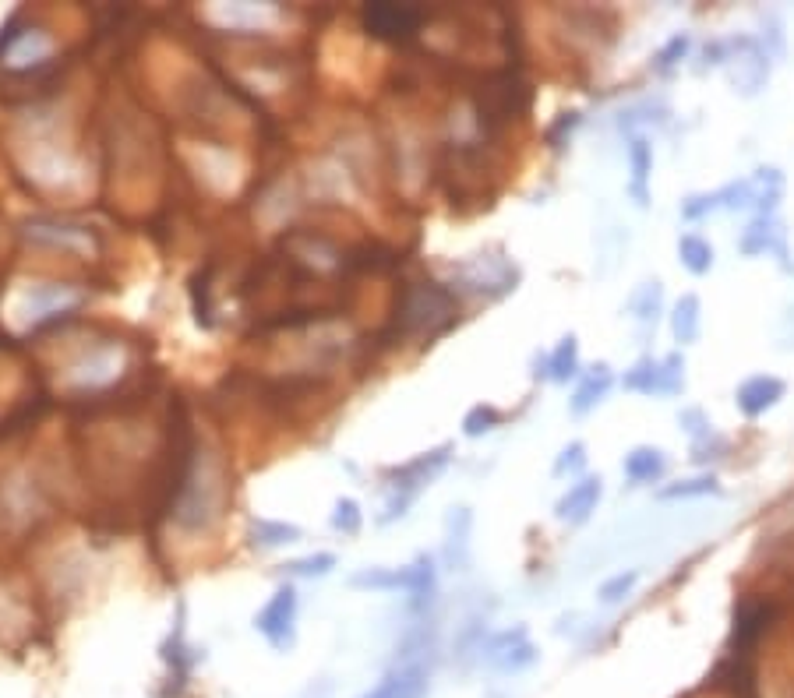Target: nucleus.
<instances>
[{"label":"nucleus","instance_id":"nucleus-1","mask_svg":"<svg viewBox=\"0 0 794 698\" xmlns=\"http://www.w3.org/2000/svg\"><path fill=\"white\" fill-rule=\"evenodd\" d=\"M297 614H300V593L293 582H283L269 596L262 610L255 614V632L269 642L276 653H290L297 646Z\"/></svg>","mask_w":794,"mask_h":698},{"label":"nucleus","instance_id":"nucleus-2","mask_svg":"<svg viewBox=\"0 0 794 698\" xmlns=\"http://www.w3.org/2000/svg\"><path fill=\"white\" fill-rule=\"evenodd\" d=\"M456 314V297H452L445 286L438 283H417L410 286L406 293V307H403V325L406 328H427L435 325L445 328Z\"/></svg>","mask_w":794,"mask_h":698},{"label":"nucleus","instance_id":"nucleus-3","mask_svg":"<svg viewBox=\"0 0 794 698\" xmlns=\"http://www.w3.org/2000/svg\"><path fill=\"white\" fill-rule=\"evenodd\" d=\"M364 29L371 32L375 39H410L413 32L424 25V11L420 8H406V4H368L364 15H360Z\"/></svg>","mask_w":794,"mask_h":698},{"label":"nucleus","instance_id":"nucleus-4","mask_svg":"<svg viewBox=\"0 0 794 698\" xmlns=\"http://www.w3.org/2000/svg\"><path fill=\"white\" fill-rule=\"evenodd\" d=\"M449 459H452V445H442V448H435V452H424V455H417V459L403 462V466L389 469L385 480H392L396 494H417L424 483H431L435 476L445 473Z\"/></svg>","mask_w":794,"mask_h":698},{"label":"nucleus","instance_id":"nucleus-5","mask_svg":"<svg viewBox=\"0 0 794 698\" xmlns=\"http://www.w3.org/2000/svg\"><path fill=\"white\" fill-rule=\"evenodd\" d=\"M431 688V667L427 663H410V667H392L382 681L360 698H427Z\"/></svg>","mask_w":794,"mask_h":698},{"label":"nucleus","instance_id":"nucleus-6","mask_svg":"<svg viewBox=\"0 0 794 698\" xmlns=\"http://www.w3.org/2000/svg\"><path fill=\"white\" fill-rule=\"evenodd\" d=\"M597 501H600V476H583V480L572 483L569 494L558 501L555 515L562 522H569V526H583L593 515V508H597Z\"/></svg>","mask_w":794,"mask_h":698},{"label":"nucleus","instance_id":"nucleus-7","mask_svg":"<svg viewBox=\"0 0 794 698\" xmlns=\"http://www.w3.org/2000/svg\"><path fill=\"white\" fill-rule=\"evenodd\" d=\"M159 656H163V663L170 667V674L177 677V681H184V677L191 674V667L202 660V653L191 646L188 632H184V607H180L177 621H173V632L166 635V642L159 646Z\"/></svg>","mask_w":794,"mask_h":698},{"label":"nucleus","instance_id":"nucleus-8","mask_svg":"<svg viewBox=\"0 0 794 698\" xmlns=\"http://www.w3.org/2000/svg\"><path fill=\"white\" fill-rule=\"evenodd\" d=\"M784 381L770 378V374H759V378H749L742 388H738V409L745 416H759L766 409H773L780 399H784Z\"/></svg>","mask_w":794,"mask_h":698},{"label":"nucleus","instance_id":"nucleus-9","mask_svg":"<svg viewBox=\"0 0 794 698\" xmlns=\"http://www.w3.org/2000/svg\"><path fill=\"white\" fill-rule=\"evenodd\" d=\"M413 582H410V600H406V607H410V614H427L431 610V603H435V593H438V568H435V557L431 554H420L417 561H413Z\"/></svg>","mask_w":794,"mask_h":698},{"label":"nucleus","instance_id":"nucleus-10","mask_svg":"<svg viewBox=\"0 0 794 698\" xmlns=\"http://www.w3.org/2000/svg\"><path fill=\"white\" fill-rule=\"evenodd\" d=\"M410 582H413V568H364V572L350 575V586L353 589H371V593H410Z\"/></svg>","mask_w":794,"mask_h":698},{"label":"nucleus","instance_id":"nucleus-11","mask_svg":"<svg viewBox=\"0 0 794 698\" xmlns=\"http://www.w3.org/2000/svg\"><path fill=\"white\" fill-rule=\"evenodd\" d=\"M304 540V529L297 522H283V519H251V543L262 550H279L290 547V543Z\"/></svg>","mask_w":794,"mask_h":698},{"label":"nucleus","instance_id":"nucleus-12","mask_svg":"<svg viewBox=\"0 0 794 698\" xmlns=\"http://www.w3.org/2000/svg\"><path fill=\"white\" fill-rule=\"evenodd\" d=\"M470 508H452L449 515V540H445V557H449V568L452 572H463L466 561H470Z\"/></svg>","mask_w":794,"mask_h":698},{"label":"nucleus","instance_id":"nucleus-13","mask_svg":"<svg viewBox=\"0 0 794 698\" xmlns=\"http://www.w3.org/2000/svg\"><path fill=\"white\" fill-rule=\"evenodd\" d=\"M576 374H579V342H576V335H565V339L551 349V357L544 360V378L565 385V381H572Z\"/></svg>","mask_w":794,"mask_h":698},{"label":"nucleus","instance_id":"nucleus-14","mask_svg":"<svg viewBox=\"0 0 794 698\" xmlns=\"http://www.w3.org/2000/svg\"><path fill=\"white\" fill-rule=\"evenodd\" d=\"M615 385V378H611V371H607V364H597L593 367L590 374L583 378V385L576 388V395H572V413L576 416H583V413H590L593 406H597L600 399L607 395V388Z\"/></svg>","mask_w":794,"mask_h":698},{"label":"nucleus","instance_id":"nucleus-15","mask_svg":"<svg viewBox=\"0 0 794 698\" xmlns=\"http://www.w3.org/2000/svg\"><path fill=\"white\" fill-rule=\"evenodd\" d=\"M339 565V557L332 554V550H315V554L308 557H297V561H286L283 572L290 575V579H325V575H332Z\"/></svg>","mask_w":794,"mask_h":698},{"label":"nucleus","instance_id":"nucleus-16","mask_svg":"<svg viewBox=\"0 0 794 698\" xmlns=\"http://www.w3.org/2000/svg\"><path fill=\"white\" fill-rule=\"evenodd\" d=\"M622 469L632 483H650L664 473V455H660L657 448H636V452L625 455Z\"/></svg>","mask_w":794,"mask_h":698},{"label":"nucleus","instance_id":"nucleus-17","mask_svg":"<svg viewBox=\"0 0 794 698\" xmlns=\"http://www.w3.org/2000/svg\"><path fill=\"white\" fill-rule=\"evenodd\" d=\"M766 621H770V607L766 603H742L738 607V617H735V639L742 642H752L763 635Z\"/></svg>","mask_w":794,"mask_h":698},{"label":"nucleus","instance_id":"nucleus-18","mask_svg":"<svg viewBox=\"0 0 794 698\" xmlns=\"http://www.w3.org/2000/svg\"><path fill=\"white\" fill-rule=\"evenodd\" d=\"M629 163H632V194H636L639 205H646V177H650L653 166V149L646 145V138H632Z\"/></svg>","mask_w":794,"mask_h":698},{"label":"nucleus","instance_id":"nucleus-19","mask_svg":"<svg viewBox=\"0 0 794 698\" xmlns=\"http://www.w3.org/2000/svg\"><path fill=\"white\" fill-rule=\"evenodd\" d=\"M678 258H682V265L689 268L692 275H703V272H710V265H713V247L706 244L703 237H696V233H685V237L678 240Z\"/></svg>","mask_w":794,"mask_h":698},{"label":"nucleus","instance_id":"nucleus-20","mask_svg":"<svg viewBox=\"0 0 794 698\" xmlns=\"http://www.w3.org/2000/svg\"><path fill=\"white\" fill-rule=\"evenodd\" d=\"M671 328H675L678 342H692L699 335V297L685 293L682 300L675 304V314H671Z\"/></svg>","mask_w":794,"mask_h":698},{"label":"nucleus","instance_id":"nucleus-21","mask_svg":"<svg viewBox=\"0 0 794 698\" xmlns=\"http://www.w3.org/2000/svg\"><path fill=\"white\" fill-rule=\"evenodd\" d=\"M519 642H526V628L523 624H516V628H505V632H495V635H487L484 639V646H480V660L491 667L495 660H502L509 649H516Z\"/></svg>","mask_w":794,"mask_h":698},{"label":"nucleus","instance_id":"nucleus-22","mask_svg":"<svg viewBox=\"0 0 794 698\" xmlns=\"http://www.w3.org/2000/svg\"><path fill=\"white\" fill-rule=\"evenodd\" d=\"M777 237V230H773V223L770 219H756V223L745 230V237H742V254H766L770 247H777L780 254H784V244L780 240H773Z\"/></svg>","mask_w":794,"mask_h":698},{"label":"nucleus","instance_id":"nucleus-23","mask_svg":"<svg viewBox=\"0 0 794 698\" xmlns=\"http://www.w3.org/2000/svg\"><path fill=\"white\" fill-rule=\"evenodd\" d=\"M625 388L629 392H639V395H660V364L650 357H643L636 367H632L629 374H625Z\"/></svg>","mask_w":794,"mask_h":698},{"label":"nucleus","instance_id":"nucleus-24","mask_svg":"<svg viewBox=\"0 0 794 698\" xmlns=\"http://www.w3.org/2000/svg\"><path fill=\"white\" fill-rule=\"evenodd\" d=\"M498 424H502V413H498L495 406L480 402V406H473L470 413L463 416V434L466 438H484V434H491Z\"/></svg>","mask_w":794,"mask_h":698},{"label":"nucleus","instance_id":"nucleus-25","mask_svg":"<svg viewBox=\"0 0 794 698\" xmlns=\"http://www.w3.org/2000/svg\"><path fill=\"white\" fill-rule=\"evenodd\" d=\"M537 660H540L537 646H533V642L526 639V642H519L516 649H509V653H505L502 660L491 663V670H498V674H523V670H530Z\"/></svg>","mask_w":794,"mask_h":698},{"label":"nucleus","instance_id":"nucleus-26","mask_svg":"<svg viewBox=\"0 0 794 698\" xmlns=\"http://www.w3.org/2000/svg\"><path fill=\"white\" fill-rule=\"evenodd\" d=\"M332 529L343 536H357L364 529V512L353 498H339L336 508H332Z\"/></svg>","mask_w":794,"mask_h":698},{"label":"nucleus","instance_id":"nucleus-27","mask_svg":"<svg viewBox=\"0 0 794 698\" xmlns=\"http://www.w3.org/2000/svg\"><path fill=\"white\" fill-rule=\"evenodd\" d=\"M717 480L713 476H696V480H682V483H671L660 491L664 501H675V498H703V494H717Z\"/></svg>","mask_w":794,"mask_h":698},{"label":"nucleus","instance_id":"nucleus-28","mask_svg":"<svg viewBox=\"0 0 794 698\" xmlns=\"http://www.w3.org/2000/svg\"><path fill=\"white\" fill-rule=\"evenodd\" d=\"M636 582H639V572H622V575H615V579H607L604 586L597 589V596H600V603H622L625 596L636 589Z\"/></svg>","mask_w":794,"mask_h":698},{"label":"nucleus","instance_id":"nucleus-29","mask_svg":"<svg viewBox=\"0 0 794 698\" xmlns=\"http://www.w3.org/2000/svg\"><path fill=\"white\" fill-rule=\"evenodd\" d=\"M586 462V445L583 441H572V445L562 448V455L555 459V466H551V473L555 476H565V473H579Z\"/></svg>","mask_w":794,"mask_h":698},{"label":"nucleus","instance_id":"nucleus-30","mask_svg":"<svg viewBox=\"0 0 794 698\" xmlns=\"http://www.w3.org/2000/svg\"><path fill=\"white\" fill-rule=\"evenodd\" d=\"M689 46H692L689 36H671V39H667V46L657 53V71H671V67H675L678 60L689 53Z\"/></svg>","mask_w":794,"mask_h":698},{"label":"nucleus","instance_id":"nucleus-31","mask_svg":"<svg viewBox=\"0 0 794 698\" xmlns=\"http://www.w3.org/2000/svg\"><path fill=\"white\" fill-rule=\"evenodd\" d=\"M682 388V357H667L660 364V395H675Z\"/></svg>","mask_w":794,"mask_h":698},{"label":"nucleus","instance_id":"nucleus-32","mask_svg":"<svg viewBox=\"0 0 794 698\" xmlns=\"http://www.w3.org/2000/svg\"><path fill=\"white\" fill-rule=\"evenodd\" d=\"M657 304H660V286L653 283V286H646L643 293H639V300H636V314H639V321H650V318H657Z\"/></svg>","mask_w":794,"mask_h":698},{"label":"nucleus","instance_id":"nucleus-33","mask_svg":"<svg viewBox=\"0 0 794 698\" xmlns=\"http://www.w3.org/2000/svg\"><path fill=\"white\" fill-rule=\"evenodd\" d=\"M710 208H717V194H696L682 205V216L685 219H703Z\"/></svg>","mask_w":794,"mask_h":698},{"label":"nucleus","instance_id":"nucleus-34","mask_svg":"<svg viewBox=\"0 0 794 698\" xmlns=\"http://www.w3.org/2000/svg\"><path fill=\"white\" fill-rule=\"evenodd\" d=\"M413 505V494H392L389 498V505H385V515L378 522H382V526H389V522H396V519H403L406 515V508Z\"/></svg>","mask_w":794,"mask_h":698},{"label":"nucleus","instance_id":"nucleus-35","mask_svg":"<svg viewBox=\"0 0 794 698\" xmlns=\"http://www.w3.org/2000/svg\"><path fill=\"white\" fill-rule=\"evenodd\" d=\"M300 698H332V681L329 677H318V681L308 684V691H304Z\"/></svg>","mask_w":794,"mask_h":698},{"label":"nucleus","instance_id":"nucleus-36","mask_svg":"<svg viewBox=\"0 0 794 698\" xmlns=\"http://www.w3.org/2000/svg\"><path fill=\"white\" fill-rule=\"evenodd\" d=\"M576 124H579V113H562V117H558V124L551 127V142H558V134L572 131Z\"/></svg>","mask_w":794,"mask_h":698}]
</instances>
